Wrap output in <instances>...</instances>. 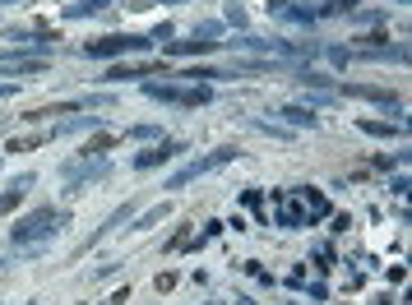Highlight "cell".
<instances>
[{
    "label": "cell",
    "mask_w": 412,
    "mask_h": 305,
    "mask_svg": "<svg viewBox=\"0 0 412 305\" xmlns=\"http://www.w3.org/2000/svg\"><path fill=\"white\" fill-rule=\"evenodd\" d=\"M5 130H10V120H5V116H0V134H5Z\"/></svg>",
    "instance_id": "obj_30"
},
{
    "label": "cell",
    "mask_w": 412,
    "mask_h": 305,
    "mask_svg": "<svg viewBox=\"0 0 412 305\" xmlns=\"http://www.w3.org/2000/svg\"><path fill=\"white\" fill-rule=\"evenodd\" d=\"M278 116L288 120V125H297V130H311V125H315V111L311 107H278Z\"/></svg>",
    "instance_id": "obj_17"
},
{
    "label": "cell",
    "mask_w": 412,
    "mask_h": 305,
    "mask_svg": "<svg viewBox=\"0 0 412 305\" xmlns=\"http://www.w3.org/2000/svg\"><path fill=\"white\" fill-rule=\"evenodd\" d=\"M107 5H112V0H75V5H65V19H89V14H102L107 10Z\"/></svg>",
    "instance_id": "obj_16"
},
{
    "label": "cell",
    "mask_w": 412,
    "mask_h": 305,
    "mask_svg": "<svg viewBox=\"0 0 412 305\" xmlns=\"http://www.w3.org/2000/svg\"><path fill=\"white\" fill-rule=\"evenodd\" d=\"M278 199V227H288V231H297V227H306V204H301L297 195H273Z\"/></svg>",
    "instance_id": "obj_8"
},
{
    "label": "cell",
    "mask_w": 412,
    "mask_h": 305,
    "mask_svg": "<svg viewBox=\"0 0 412 305\" xmlns=\"http://www.w3.org/2000/svg\"><path fill=\"white\" fill-rule=\"evenodd\" d=\"M176 287V273H157V292H172Z\"/></svg>",
    "instance_id": "obj_26"
},
{
    "label": "cell",
    "mask_w": 412,
    "mask_h": 305,
    "mask_svg": "<svg viewBox=\"0 0 412 305\" xmlns=\"http://www.w3.org/2000/svg\"><path fill=\"white\" fill-rule=\"evenodd\" d=\"M0 70H5V74H42V70H46V56L23 60L19 51H0Z\"/></svg>",
    "instance_id": "obj_10"
},
{
    "label": "cell",
    "mask_w": 412,
    "mask_h": 305,
    "mask_svg": "<svg viewBox=\"0 0 412 305\" xmlns=\"http://www.w3.org/2000/svg\"><path fill=\"white\" fill-rule=\"evenodd\" d=\"M181 152H186V143H181V139L153 143V148H148V152H139V157H134V171H153V167L172 162V157H181Z\"/></svg>",
    "instance_id": "obj_7"
},
{
    "label": "cell",
    "mask_w": 412,
    "mask_h": 305,
    "mask_svg": "<svg viewBox=\"0 0 412 305\" xmlns=\"http://www.w3.org/2000/svg\"><path fill=\"white\" fill-rule=\"evenodd\" d=\"M51 139H56V130L28 134V139H14V143H10V152H33V148H42V143H51Z\"/></svg>",
    "instance_id": "obj_20"
},
{
    "label": "cell",
    "mask_w": 412,
    "mask_h": 305,
    "mask_svg": "<svg viewBox=\"0 0 412 305\" xmlns=\"http://www.w3.org/2000/svg\"><path fill=\"white\" fill-rule=\"evenodd\" d=\"M14 88H19V84H0V98H10V93H14Z\"/></svg>",
    "instance_id": "obj_29"
},
{
    "label": "cell",
    "mask_w": 412,
    "mask_h": 305,
    "mask_svg": "<svg viewBox=\"0 0 412 305\" xmlns=\"http://www.w3.org/2000/svg\"><path fill=\"white\" fill-rule=\"evenodd\" d=\"M153 134H157V125H134L130 139H153Z\"/></svg>",
    "instance_id": "obj_24"
},
{
    "label": "cell",
    "mask_w": 412,
    "mask_h": 305,
    "mask_svg": "<svg viewBox=\"0 0 412 305\" xmlns=\"http://www.w3.org/2000/svg\"><path fill=\"white\" fill-rule=\"evenodd\" d=\"M356 130L371 134V139H399L403 125H390V120H356Z\"/></svg>",
    "instance_id": "obj_15"
},
{
    "label": "cell",
    "mask_w": 412,
    "mask_h": 305,
    "mask_svg": "<svg viewBox=\"0 0 412 305\" xmlns=\"http://www.w3.org/2000/svg\"><path fill=\"white\" fill-rule=\"evenodd\" d=\"M144 98L172 102V107H204V102H213V93H209V84L181 88V84H157V79H144Z\"/></svg>",
    "instance_id": "obj_3"
},
{
    "label": "cell",
    "mask_w": 412,
    "mask_h": 305,
    "mask_svg": "<svg viewBox=\"0 0 412 305\" xmlns=\"http://www.w3.org/2000/svg\"><path fill=\"white\" fill-rule=\"evenodd\" d=\"M28 190H33V171H23L19 181H10V186L0 190V218H5V213H10V208H19V204H23V195H28Z\"/></svg>",
    "instance_id": "obj_11"
},
{
    "label": "cell",
    "mask_w": 412,
    "mask_h": 305,
    "mask_svg": "<svg viewBox=\"0 0 412 305\" xmlns=\"http://www.w3.org/2000/svg\"><path fill=\"white\" fill-rule=\"evenodd\" d=\"M186 240H190V227H176V236L167 240V250H181V245H186Z\"/></svg>",
    "instance_id": "obj_23"
},
{
    "label": "cell",
    "mask_w": 412,
    "mask_h": 305,
    "mask_svg": "<svg viewBox=\"0 0 412 305\" xmlns=\"http://www.w3.org/2000/svg\"><path fill=\"white\" fill-rule=\"evenodd\" d=\"M399 5H403V0H399Z\"/></svg>",
    "instance_id": "obj_33"
},
{
    "label": "cell",
    "mask_w": 412,
    "mask_h": 305,
    "mask_svg": "<svg viewBox=\"0 0 412 305\" xmlns=\"http://www.w3.org/2000/svg\"><path fill=\"white\" fill-rule=\"evenodd\" d=\"M167 213H172V199H162V204H153V208L144 213V218L134 222V231H148V227H157V222L167 218Z\"/></svg>",
    "instance_id": "obj_19"
},
{
    "label": "cell",
    "mask_w": 412,
    "mask_h": 305,
    "mask_svg": "<svg viewBox=\"0 0 412 305\" xmlns=\"http://www.w3.org/2000/svg\"><path fill=\"white\" fill-rule=\"evenodd\" d=\"M347 98H366V102H380V107H399V98H394L390 88H371V84H343Z\"/></svg>",
    "instance_id": "obj_13"
},
{
    "label": "cell",
    "mask_w": 412,
    "mask_h": 305,
    "mask_svg": "<svg viewBox=\"0 0 412 305\" xmlns=\"http://www.w3.org/2000/svg\"><path fill=\"white\" fill-rule=\"evenodd\" d=\"M125 301H130V287H121V292H116L112 301H102V305H125Z\"/></svg>",
    "instance_id": "obj_28"
},
{
    "label": "cell",
    "mask_w": 412,
    "mask_h": 305,
    "mask_svg": "<svg viewBox=\"0 0 412 305\" xmlns=\"http://www.w3.org/2000/svg\"><path fill=\"white\" fill-rule=\"evenodd\" d=\"M245 273H250V278H259V283H273V273H269V268H259V264H255V259L245 264Z\"/></svg>",
    "instance_id": "obj_22"
},
{
    "label": "cell",
    "mask_w": 412,
    "mask_h": 305,
    "mask_svg": "<svg viewBox=\"0 0 412 305\" xmlns=\"http://www.w3.org/2000/svg\"><path fill=\"white\" fill-rule=\"evenodd\" d=\"M23 305H33V301H23Z\"/></svg>",
    "instance_id": "obj_32"
},
{
    "label": "cell",
    "mask_w": 412,
    "mask_h": 305,
    "mask_svg": "<svg viewBox=\"0 0 412 305\" xmlns=\"http://www.w3.org/2000/svg\"><path fill=\"white\" fill-rule=\"evenodd\" d=\"M107 171H112V167L102 162V157H75V162L60 167V181H65V190H84L89 181H102Z\"/></svg>",
    "instance_id": "obj_5"
},
{
    "label": "cell",
    "mask_w": 412,
    "mask_h": 305,
    "mask_svg": "<svg viewBox=\"0 0 412 305\" xmlns=\"http://www.w3.org/2000/svg\"><path fill=\"white\" fill-rule=\"evenodd\" d=\"M112 98H70V102H51V107H33V111H23L19 120H51V116H70V111H93V107H107Z\"/></svg>",
    "instance_id": "obj_6"
},
{
    "label": "cell",
    "mask_w": 412,
    "mask_h": 305,
    "mask_svg": "<svg viewBox=\"0 0 412 305\" xmlns=\"http://www.w3.org/2000/svg\"><path fill=\"white\" fill-rule=\"evenodd\" d=\"M356 5H361V0H324L320 10H315V19H338V14H356Z\"/></svg>",
    "instance_id": "obj_18"
},
{
    "label": "cell",
    "mask_w": 412,
    "mask_h": 305,
    "mask_svg": "<svg viewBox=\"0 0 412 305\" xmlns=\"http://www.w3.org/2000/svg\"><path fill=\"white\" fill-rule=\"evenodd\" d=\"M153 46V37H134V33H107L98 42H84L79 51L89 56V60H112V56H139Z\"/></svg>",
    "instance_id": "obj_2"
},
{
    "label": "cell",
    "mask_w": 412,
    "mask_h": 305,
    "mask_svg": "<svg viewBox=\"0 0 412 305\" xmlns=\"http://www.w3.org/2000/svg\"><path fill=\"white\" fill-rule=\"evenodd\" d=\"M70 222V213L65 208H56V204H46V208H37V213H28V218H19L10 227V240L19 245V250H37L42 240H51L60 227Z\"/></svg>",
    "instance_id": "obj_1"
},
{
    "label": "cell",
    "mask_w": 412,
    "mask_h": 305,
    "mask_svg": "<svg viewBox=\"0 0 412 305\" xmlns=\"http://www.w3.org/2000/svg\"><path fill=\"white\" fill-rule=\"evenodd\" d=\"M241 204H245V208H255V213H259V190H241Z\"/></svg>",
    "instance_id": "obj_25"
},
{
    "label": "cell",
    "mask_w": 412,
    "mask_h": 305,
    "mask_svg": "<svg viewBox=\"0 0 412 305\" xmlns=\"http://www.w3.org/2000/svg\"><path fill=\"white\" fill-rule=\"evenodd\" d=\"M148 74H167V60H148V65H112L107 70V79H148Z\"/></svg>",
    "instance_id": "obj_12"
},
{
    "label": "cell",
    "mask_w": 412,
    "mask_h": 305,
    "mask_svg": "<svg viewBox=\"0 0 412 305\" xmlns=\"http://www.w3.org/2000/svg\"><path fill=\"white\" fill-rule=\"evenodd\" d=\"M269 14H273V19H283V23H301V28H306V23H315V10H301L297 0H269Z\"/></svg>",
    "instance_id": "obj_9"
},
{
    "label": "cell",
    "mask_w": 412,
    "mask_h": 305,
    "mask_svg": "<svg viewBox=\"0 0 412 305\" xmlns=\"http://www.w3.org/2000/svg\"><path fill=\"white\" fill-rule=\"evenodd\" d=\"M107 148H116V134H98V139H89L84 148H79V157H102Z\"/></svg>",
    "instance_id": "obj_21"
},
{
    "label": "cell",
    "mask_w": 412,
    "mask_h": 305,
    "mask_svg": "<svg viewBox=\"0 0 412 305\" xmlns=\"http://www.w3.org/2000/svg\"><path fill=\"white\" fill-rule=\"evenodd\" d=\"M232 157H241V148H213V152H204V157H195L190 167H181L176 176H167V186L162 190H181V186H190V181H200V176H209V171H218V167H227Z\"/></svg>",
    "instance_id": "obj_4"
},
{
    "label": "cell",
    "mask_w": 412,
    "mask_h": 305,
    "mask_svg": "<svg viewBox=\"0 0 412 305\" xmlns=\"http://www.w3.org/2000/svg\"><path fill=\"white\" fill-rule=\"evenodd\" d=\"M130 213H134V204H121V208H116V213H112V218H107V222H102V227H98V231H93V236H89V240H84V245H79V254H84V250H93V245H98V240H102V236H107V231H116V227H121V222H125V218H130Z\"/></svg>",
    "instance_id": "obj_14"
},
{
    "label": "cell",
    "mask_w": 412,
    "mask_h": 305,
    "mask_svg": "<svg viewBox=\"0 0 412 305\" xmlns=\"http://www.w3.org/2000/svg\"><path fill=\"white\" fill-rule=\"evenodd\" d=\"M5 5H14V0H5Z\"/></svg>",
    "instance_id": "obj_31"
},
{
    "label": "cell",
    "mask_w": 412,
    "mask_h": 305,
    "mask_svg": "<svg viewBox=\"0 0 412 305\" xmlns=\"http://www.w3.org/2000/svg\"><path fill=\"white\" fill-rule=\"evenodd\" d=\"M329 60H334V65H347V60H352V51H343V46H334V51H329Z\"/></svg>",
    "instance_id": "obj_27"
}]
</instances>
